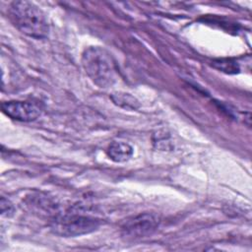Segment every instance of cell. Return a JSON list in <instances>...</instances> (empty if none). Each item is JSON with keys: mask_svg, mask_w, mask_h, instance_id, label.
I'll return each mask as SVG.
<instances>
[{"mask_svg": "<svg viewBox=\"0 0 252 252\" xmlns=\"http://www.w3.org/2000/svg\"><path fill=\"white\" fill-rule=\"evenodd\" d=\"M9 18L23 33L35 39L47 37L49 25L43 11L30 1H14L9 7Z\"/></svg>", "mask_w": 252, "mask_h": 252, "instance_id": "obj_1", "label": "cell"}, {"mask_svg": "<svg viewBox=\"0 0 252 252\" xmlns=\"http://www.w3.org/2000/svg\"><path fill=\"white\" fill-rule=\"evenodd\" d=\"M82 66L91 81L99 88L106 89L116 82L117 68L111 54L100 46H89L81 58Z\"/></svg>", "mask_w": 252, "mask_h": 252, "instance_id": "obj_2", "label": "cell"}, {"mask_svg": "<svg viewBox=\"0 0 252 252\" xmlns=\"http://www.w3.org/2000/svg\"><path fill=\"white\" fill-rule=\"evenodd\" d=\"M100 225V220L94 217L68 214L60 216L53 220L52 230L63 237H75L91 233L96 230Z\"/></svg>", "mask_w": 252, "mask_h": 252, "instance_id": "obj_3", "label": "cell"}, {"mask_svg": "<svg viewBox=\"0 0 252 252\" xmlns=\"http://www.w3.org/2000/svg\"><path fill=\"white\" fill-rule=\"evenodd\" d=\"M159 224V218L152 213L139 214L127 220L121 226V234L130 239L145 237L153 233Z\"/></svg>", "mask_w": 252, "mask_h": 252, "instance_id": "obj_4", "label": "cell"}, {"mask_svg": "<svg viewBox=\"0 0 252 252\" xmlns=\"http://www.w3.org/2000/svg\"><path fill=\"white\" fill-rule=\"evenodd\" d=\"M2 111L10 118L22 122H31L41 114L40 107L31 101L9 100L1 104Z\"/></svg>", "mask_w": 252, "mask_h": 252, "instance_id": "obj_5", "label": "cell"}, {"mask_svg": "<svg viewBox=\"0 0 252 252\" xmlns=\"http://www.w3.org/2000/svg\"><path fill=\"white\" fill-rule=\"evenodd\" d=\"M134 150L131 145L125 142H112L107 150L106 154L108 158L115 162H125L131 158Z\"/></svg>", "mask_w": 252, "mask_h": 252, "instance_id": "obj_6", "label": "cell"}, {"mask_svg": "<svg viewBox=\"0 0 252 252\" xmlns=\"http://www.w3.org/2000/svg\"><path fill=\"white\" fill-rule=\"evenodd\" d=\"M111 99L115 104L125 109L135 110L140 106L137 98L126 93H114L111 94Z\"/></svg>", "mask_w": 252, "mask_h": 252, "instance_id": "obj_7", "label": "cell"}, {"mask_svg": "<svg viewBox=\"0 0 252 252\" xmlns=\"http://www.w3.org/2000/svg\"><path fill=\"white\" fill-rule=\"evenodd\" d=\"M213 65L218 68L219 70L225 72V73H237L239 71V67L238 64L231 61V60H227V59H223V60H218L216 62L213 63Z\"/></svg>", "mask_w": 252, "mask_h": 252, "instance_id": "obj_8", "label": "cell"}, {"mask_svg": "<svg viewBox=\"0 0 252 252\" xmlns=\"http://www.w3.org/2000/svg\"><path fill=\"white\" fill-rule=\"evenodd\" d=\"M0 207H1V214H2V216L11 217L14 214V212H15L13 204L9 200L5 199L4 197L1 198Z\"/></svg>", "mask_w": 252, "mask_h": 252, "instance_id": "obj_9", "label": "cell"}]
</instances>
